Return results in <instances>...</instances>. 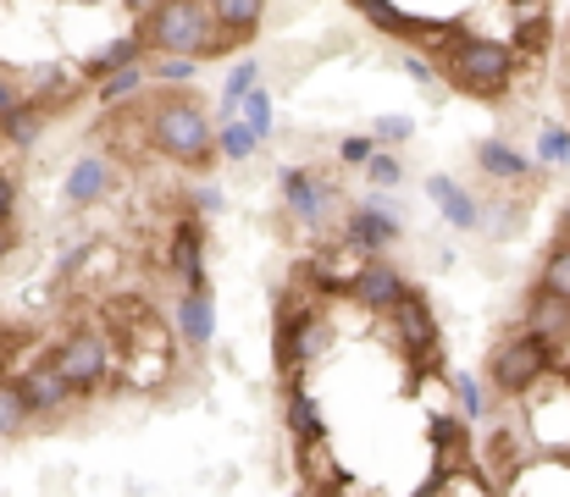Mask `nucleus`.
Returning <instances> with one entry per match:
<instances>
[{
  "instance_id": "e433bc0d",
  "label": "nucleus",
  "mask_w": 570,
  "mask_h": 497,
  "mask_svg": "<svg viewBox=\"0 0 570 497\" xmlns=\"http://www.w3.org/2000/svg\"><path fill=\"white\" fill-rule=\"evenodd\" d=\"M122 6H134V11H156L161 0H122Z\"/></svg>"
},
{
  "instance_id": "a211bd4d",
  "label": "nucleus",
  "mask_w": 570,
  "mask_h": 497,
  "mask_svg": "<svg viewBox=\"0 0 570 497\" xmlns=\"http://www.w3.org/2000/svg\"><path fill=\"white\" fill-rule=\"evenodd\" d=\"M288 205H294L299 221H316L322 216V182L305 177V171H288Z\"/></svg>"
},
{
  "instance_id": "0eeeda50",
  "label": "nucleus",
  "mask_w": 570,
  "mask_h": 497,
  "mask_svg": "<svg viewBox=\"0 0 570 497\" xmlns=\"http://www.w3.org/2000/svg\"><path fill=\"white\" fill-rule=\"evenodd\" d=\"M527 331H538L549 348H554V342H566V337H570V299H566V294L538 288V294L527 299Z\"/></svg>"
},
{
  "instance_id": "4c0bfd02",
  "label": "nucleus",
  "mask_w": 570,
  "mask_h": 497,
  "mask_svg": "<svg viewBox=\"0 0 570 497\" xmlns=\"http://www.w3.org/2000/svg\"><path fill=\"white\" fill-rule=\"evenodd\" d=\"M560 232H566V238H570V210H566V216H560Z\"/></svg>"
},
{
  "instance_id": "bb28decb",
  "label": "nucleus",
  "mask_w": 570,
  "mask_h": 497,
  "mask_svg": "<svg viewBox=\"0 0 570 497\" xmlns=\"http://www.w3.org/2000/svg\"><path fill=\"white\" fill-rule=\"evenodd\" d=\"M139 83H145V72H139V61H134L128 72H117V78H106V89H100V95H106V100H122V95H134Z\"/></svg>"
},
{
  "instance_id": "f704fd0d",
  "label": "nucleus",
  "mask_w": 570,
  "mask_h": 497,
  "mask_svg": "<svg viewBox=\"0 0 570 497\" xmlns=\"http://www.w3.org/2000/svg\"><path fill=\"white\" fill-rule=\"evenodd\" d=\"M11 106H17V95H11V83H6V78H0V122H6V117H11Z\"/></svg>"
},
{
  "instance_id": "a878e982",
  "label": "nucleus",
  "mask_w": 570,
  "mask_h": 497,
  "mask_svg": "<svg viewBox=\"0 0 570 497\" xmlns=\"http://www.w3.org/2000/svg\"><path fill=\"white\" fill-rule=\"evenodd\" d=\"M194 72H199V56H167L156 67V78H167V83H189Z\"/></svg>"
},
{
  "instance_id": "9d476101",
  "label": "nucleus",
  "mask_w": 570,
  "mask_h": 497,
  "mask_svg": "<svg viewBox=\"0 0 570 497\" xmlns=\"http://www.w3.org/2000/svg\"><path fill=\"white\" fill-rule=\"evenodd\" d=\"M393 321H399V337H404V348H410V354H432V342H438V321H432V310H426L415 294H404V299L393 305Z\"/></svg>"
},
{
  "instance_id": "dca6fc26",
  "label": "nucleus",
  "mask_w": 570,
  "mask_h": 497,
  "mask_svg": "<svg viewBox=\"0 0 570 497\" xmlns=\"http://www.w3.org/2000/svg\"><path fill=\"white\" fill-rule=\"evenodd\" d=\"M476 161H482V171H493V177H527V156H515L504 139H482L476 145Z\"/></svg>"
},
{
  "instance_id": "4be33fe9",
  "label": "nucleus",
  "mask_w": 570,
  "mask_h": 497,
  "mask_svg": "<svg viewBox=\"0 0 570 497\" xmlns=\"http://www.w3.org/2000/svg\"><path fill=\"white\" fill-rule=\"evenodd\" d=\"M543 288H554V294L570 299V238H560V243L549 249V260H543Z\"/></svg>"
},
{
  "instance_id": "ddd939ff",
  "label": "nucleus",
  "mask_w": 570,
  "mask_h": 497,
  "mask_svg": "<svg viewBox=\"0 0 570 497\" xmlns=\"http://www.w3.org/2000/svg\"><path fill=\"white\" fill-rule=\"evenodd\" d=\"M393 216H382V205H361L355 216H350V243H361V249H382V243H393Z\"/></svg>"
},
{
  "instance_id": "412c9836",
  "label": "nucleus",
  "mask_w": 570,
  "mask_h": 497,
  "mask_svg": "<svg viewBox=\"0 0 570 497\" xmlns=\"http://www.w3.org/2000/svg\"><path fill=\"white\" fill-rule=\"evenodd\" d=\"M39 122H45V111H39V106H11V117H6L0 128H6V139H11V145H33Z\"/></svg>"
},
{
  "instance_id": "39448f33",
  "label": "nucleus",
  "mask_w": 570,
  "mask_h": 497,
  "mask_svg": "<svg viewBox=\"0 0 570 497\" xmlns=\"http://www.w3.org/2000/svg\"><path fill=\"white\" fill-rule=\"evenodd\" d=\"M56 365L67 370V381H72L78 392L100 387V376H106V365H111V354H106V337H100V331H72V337L56 348Z\"/></svg>"
},
{
  "instance_id": "7ed1b4c3",
  "label": "nucleus",
  "mask_w": 570,
  "mask_h": 497,
  "mask_svg": "<svg viewBox=\"0 0 570 497\" xmlns=\"http://www.w3.org/2000/svg\"><path fill=\"white\" fill-rule=\"evenodd\" d=\"M150 139H156L161 156H173L184 166H199L210 156V145H216L210 117L199 111V100H161L156 117H150Z\"/></svg>"
},
{
  "instance_id": "6e6552de",
  "label": "nucleus",
  "mask_w": 570,
  "mask_h": 497,
  "mask_svg": "<svg viewBox=\"0 0 570 497\" xmlns=\"http://www.w3.org/2000/svg\"><path fill=\"white\" fill-rule=\"evenodd\" d=\"M350 288H355V299H361V305H372V310H393V305H399V299L410 294V288H404V277H399V271H393L387 260H372V266H361Z\"/></svg>"
},
{
  "instance_id": "f03ea898",
  "label": "nucleus",
  "mask_w": 570,
  "mask_h": 497,
  "mask_svg": "<svg viewBox=\"0 0 570 497\" xmlns=\"http://www.w3.org/2000/svg\"><path fill=\"white\" fill-rule=\"evenodd\" d=\"M443 78H449L454 89L476 95V100H493V95L510 89L515 56H510L504 44H493V39H454L449 56H443Z\"/></svg>"
},
{
  "instance_id": "5701e85b",
  "label": "nucleus",
  "mask_w": 570,
  "mask_h": 497,
  "mask_svg": "<svg viewBox=\"0 0 570 497\" xmlns=\"http://www.w3.org/2000/svg\"><path fill=\"white\" fill-rule=\"evenodd\" d=\"M355 6H361V11L377 22L382 33H410V28H415V22H410V17H404L393 0H355Z\"/></svg>"
},
{
  "instance_id": "72a5a7b5",
  "label": "nucleus",
  "mask_w": 570,
  "mask_h": 497,
  "mask_svg": "<svg viewBox=\"0 0 570 497\" xmlns=\"http://www.w3.org/2000/svg\"><path fill=\"white\" fill-rule=\"evenodd\" d=\"M372 177H377V182H399V161H387V156H372Z\"/></svg>"
},
{
  "instance_id": "b1692460",
  "label": "nucleus",
  "mask_w": 570,
  "mask_h": 497,
  "mask_svg": "<svg viewBox=\"0 0 570 497\" xmlns=\"http://www.w3.org/2000/svg\"><path fill=\"white\" fill-rule=\"evenodd\" d=\"M299 448H305V481H311V487H327V470H333L327 443H322V437H305Z\"/></svg>"
},
{
  "instance_id": "cd10ccee",
  "label": "nucleus",
  "mask_w": 570,
  "mask_h": 497,
  "mask_svg": "<svg viewBox=\"0 0 570 497\" xmlns=\"http://www.w3.org/2000/svg\"><path fill=\"white\" fill-rule=\"evenodd\" d=\"M244 111H249V128H255V133L266 139V133H272V100H266V95L255 89V95L244 100Z\"/></svg>"
},
{
  "instance_id": "393cba45",
  "label": "nucleus",
  "mask_w": 570,
  "mask_h": 497,
  "mask_svg": "<svg viewBox=\"0 0 570 497\" xmlns=\"http://www.w3.org/2000/svg\"><path fill=\"white\" fill-rule=\"evenodd\" d=\"M255 128H238V122H227V133H222V150H227V161H244L249 150H255Z\"/></svg>"
},
{
  "instance_id": "1a4fd4ad",
  "label": "nucleus",
  "mask_w": 570,
  "mask_h": 497,
  "mask_svg": "<svg viewBox=\"0 0 570 497\" xmlns=\"http://www.w3.org/2000/svg\"><path fill=\"white\" fill-rule=\"evenodd\" d=\"M210 11H216V28H222V50H233L261 28L266 0H210Z\"/></svg>"
},
{
  "instance_id": "7c9ffc66",
  "label": "nucleus",
  "mask_w": 570,
  "mask_h": 497,
  "mask_svg": "<svg viewBox=\"0 0 570 497\" xmlns=\"http://www.w3.org/2000/svg\"><path fill=\"white\" fill-rule=\"evenodd\" d=\"M377 156V139H344V161L350 166H366Z\"/></svg>"
},
{
  "instance_id": "2f4dec72",
  "label": "nucleus",
  "mask_w": 570,
  "mask_h": 497,
  "mask_svg": "<svg viewBox=\"0 0 570 497\" xmlns=\"http://www.w3.org/2000/svg\"><path fill=\"white\" fill-rule=\"evenodd\" d=\"M566 156H570L566 133H543V161H566Z\"/></svg>"
},
{
  "instance_id": "c756f323",
  "label": "nucleus",
  "mask_w": 570,
  "mask_h": 497,
  "mask_svg": "<svg viewBox=\"0 0 570 497\" xmlns=\"http://www.w3.org/2000/svg\"><path fill=\"white\" fill-rule=\"evenodd\" d=\"M410 133H415L410 117H382L377 122V139H387V145H399V139H410Z\"/></svg>"
},
{
  "instance_id": "6ab92c4d",
  "label": "nucleus",
  "mask_w": 570,
  "mask_h": 497,
  "mask_svg": "<svg viewBox=\"0 0 570 497\" xmlns=\"http://www.w3.org/2000/svg\"><path fill=\"white\" fill-rule=\"evenodd\" d=\"M28 420H33V409H28L22 387H17V381H0V437H6V431H22Z\"/></svg>"
},
{
  "instance_id": "c85d7f7f",
  "label": "nucleus",
  "mask_w": 570,
  "mask_h": 497,
  "mask_svg": "<svg viewBox=\"0 0 570 497\" xmlns=\"http://www.w3.org/2000/svg\"><path fill=\"white\" fill-rule=\"evenodd\" d=\"M249 83H255V61H238L233 78H227V106H233L238 95H249Z\"/></svg>"
},
{
  "instance_id": "f8f14e48",
  "label": "nucleus",
  "mask_w": 570,
  "mask_h": 497,
  "mask_svg": "<svg viewBox=\"0 0 570 497\" xmlns=\"http://www.w3.org/2000/svg\"><path fill=\"white\" fill-rule=\"evenodd\" d=\"M106 188H111V166L100 161V156H83V161L72 166V177H67V199L72 205H95Z\"/></svg>"
},
{
  "instance_id": "f3484780",
  "label": "nucleus",
  "mask_w": 570,
  "mask_h": 497,
  "mask_svg": "<svg viewBox=\"0 0 570 497\" xmlns=\"http://www.w3.org/2000/svg\"><path fill=\"white\" fill-rule=\"evenodd\" d=\"M139 50H145V39H139V33H134V39L106 44L100 56H89V78H111L117 67H134V61H139Z\"/></svg>"
},
{
  "instance_id": "f257e3e1",
  "label": "nucleus",
  "mask_w": 570,
  "mask_h": 497,
  "mask_svg": "<svg viewBox=\"0 0 570 497\" xmlns=\"http://www.w3.org/2000/svg\"><path fill=\"white\" fill-rule=\"evenodd\" d=\"M145 44L161 56H210L222 50V28L210 0H161L145 11Z\"/></svg>"
},
{
  "instance_id": "c9c22d12",
  "label": "nucleus",
  "mask_w": 570,
  "mask_h": 497,
  "mask_svg": "<svg viewBox=\"0 0 570 497\" xmlns=\"http://www.w3.org/2000/svg\"><path fill=\"white\" fill-rule=\"evenodd\" d=\"M6 249H11V227L0 221V260H6Z\"/></svg>"
},
{
  "instance_id": "20e7f679",
  "label": "nucleus",
  "mask_w": 570,
  "mask_h": 497,
  "mask_svg": "<svg viewBox=\"0 0 570 497\" xmlns=\"http://www.w3.org/2000/svg\"><path fill=\"white\" fill-rule=\"evenodd\" d=\"M488 376H493V387H499V392H532V387L549 376V342H543L538 331L499 342V354H493Z\"/></svg>"
},
{
  "instance_id": "9b49d317",
  "label": "nucleus",
  "mask_w": 570,
  "mask_h": 497,
  "mask_svg": "<svg viewBox=\"0 0 570 497\" xmlns=\"http://www.w3.org/2000/svg\"><path fill=\"white\" fill-rule=\"evenodd\" d=\"M210 331H216L210 288H189V294H184V305H178V337H184L189 348H205V342H210Z\"/></svg>"
},
{
  "instance_id": "423d86ee",
  "label": "nucleus",
  "mask_w": 570,
  "mask_h": 497,
  "mask_svg": "<svg viewBox=\"0 0 570 497\" xmlns=\"http://www.w3.org/2000/svg\"><path fill=\"white\" fill-rule=\"evenodd\" d=\"M17 387H22V398H28V409H33V415H56V409H67V404H72V392H78V387L67 381V370L56 365V354H50L45 365H33Z\"/></svg>"
},
{
  "instance_id": "4468645a",
  "label": "nucleus",
  "mask_w": 570,
  "mask_h": 497,
  "mask_svg": "<svg viewBox=\"0 0 570 497\" xmlns=\"http://www.w3.org/2000/svg\"><path fill=\"white\" fill-rule=\"evenodd\" d=\"M426 193L438 199V210H443L454 227H476V205H471V193H465L460 182H449V177H432V182H426Z\"/></svg>"
},
{
  "instance_id": "2eb2a0df",
  "label": "nucleus",
  "mask_w": 570,
  "mask_h": 497,
  "mask_svg": "<svg viewBox=\"0 0 570 497\" xmlns=\"http://www.w3.org/2000/svg\"><path fill=\"white\" fill-rule=\"evenodd\" d=\"M199 227L184 221L178 227V249H173V260H178V271H184V288H205V266H199Z\"/></svg>"
},
{
  "instance_id": "aec40b11",
  "label": "nucleus",
  "mask_w": 570,
  "mask_h": 497,
  "mask_svg": "<svg viewBox=\"0 0 570 497\" xmlns=\"http://www.w3.org/2000/svg\"><path fill=\"white\" fill-rule=\"evenodd\" d=\"M288 426H294L299 443H305V437H322V404H316L311 392H294V404H288Z\"/></svg>"
},
{
  "instance_id": "473e14b6",
  "label": "nucleus",
  "mask_w": 570,
  "mask_h": 497,
  "mask_svg": "<svg viewBox=\"0 0 570 497\" xmlns=\"http://www.w3.org/2000/svg\"><path fill=\"white\" fill-rule=\"evenodd\" d=\"M11 210H17V182L0 171V221H11Z\"/></svg>"
}]
</instances>
